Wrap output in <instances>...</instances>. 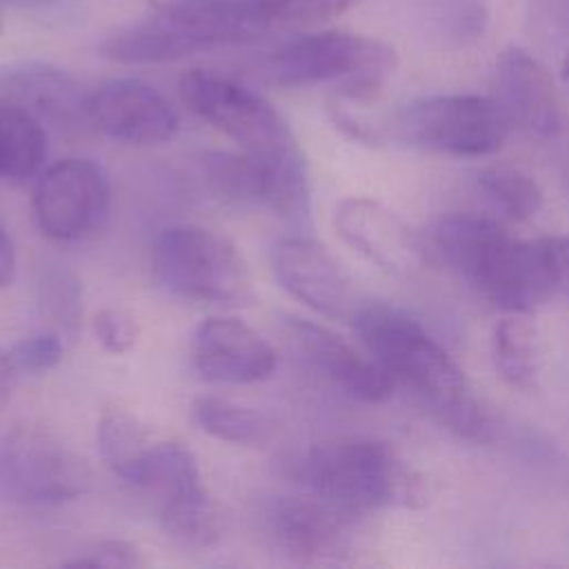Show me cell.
<instances>
[{"mask_svg": "<svg viewBox=\"0 0 569 569\" xmlns=\"http://www.w3.org/2000/svg\"><path fill=\"white\" fill-rule=\"evenodd\" d=\"M351 325L369 356L411 389L436 422L476 445L491 438V420L465 371L420 320L387 302H360Z\"/></svg>", "mask_w": 569, "mask_h": 569, "instance_id": "obj_1", "label": "cell"}, {"mask_svg": "<svg viewBox=\"0 0 569 569\" xmlns=\"http://www.w3.org/2000/svg\"><path fill=\"white\" fill-rule=\"evenodd\" d=\"M429 244L460 280L502 311L525 316L551 302L538 240H516L489 216H440Z\"/></svg>", "mask_w": 569, "mask_h": 569, "instance_id": "obj_2", "label": "cell"}, {"mask_svg": "<svg viewBox=\"0 0 569 569\" xmlns=\"http://www.w3.org/2000/svg\"><path fill=\"white\" fill-rule=\"evenodd\" d=\"M307 491L358 516L365 511L413 505L418 480L389 442L376 438H333L313 445L298 462Z\"/></svg>", "mask_w": 569, "mask_h": 569, "instance_id": "obj_3", "label": "cell"}, {"mask_svg": "<svg viewBox=\"0 0 569 569\" xmlns=\"http://www.w3.org/2000/svg\"><path fill=\"white\" fill-rule=\"evenodd\" d=\"M398 62L387 42L351 31H313L300 36L264 62V73L282 87L336 84L338 93L373 98Z\"/></svg>", "mask_w": 569, "mask_h": 569, "instance_id": "obj_4", "label": "cell"}, {"mask_svg": "<svg viewBox=\"0 0 569 569\" xmlns=\"http://www.w3.org/2000/svg\"><path fill=\"white\" fill-rule=\"evenodd\" d=\"M156 280L176 298L240 305L251 298V273L231 240L200 224H171L151 247Z\"/></svg>", "mask_w": 569, "mask_h": 569, "instance_id": "obj_5", "label": "cell"}, {"mask_svg": "<svg viewBox=\"0 0 569 569\" xmlns=\"http://www.w3.org/2000/svg\"><path fill=\"white\" fill-rule=\"evenodd\" d=\"M509 131L511 124L493 96H422L389 116V138L411 149L456 158L496 153Z\"/></svg>", "mask_w": 569, "mask_h": 569, "instance_id": "obj_6", "label": "cell"}, {"mask_svg": "<svg viewBox=\"0 0 569 569\" xmlns=\"http://www.w3.org/2000/svg\"><path fill=\"white\" fill-rule=\"evenodd\" d=\"M93 473L60 436L40 425H18L0 436V500L56 507L84 496Z\"/></svg>", "mask_w": 569, "mask_h": 569, "instance_id": "obj_7", "label": "cell"}, {"mask_svg": "<svg viewBox=\"0 0 569 569\" xmlns=\"http://www.w3.org/2000/svg\"><path fill=\"white\" fill-rule=\"evenodd\" d=\"M184 104L256 158L298 144L289 122L260 93L213 71L191 69L180 78Z\"/></svg>", "mask_w": 569, "mask_h": 569, "instance_id": "obj_8", "label": "cell"}, {"mask_svg": "<svg viewBox=\"0 0 569 569\" xmlns=\"http://www.w3.org/2000/svg\"><path fill=\"white\" fill-rule=\"evenodd\" d=\"M140 489L153 491L164 533L182 547L204 549L222 533L220 511L207 487L193 451L180 442H158L147 460Z\"/></svg>", "mask_w": 569, "mask_h": 569, "instance_id": "obj_9", "label": "cell"}, {"mask_svg": "<svg viewBox=\"0 0 569 569\" xmlns=\"http://www.w3.org/2000/svg\"><path fill=\"white\" fill-rule=\"evenodd\" d=\"M31 207L36 224L47 238L56 242L82 240L100 229L109 216V176L91 158L58 160L40 171Z\"/></svg>", "mask_w": 569, "mask_h": 569, "instance_id": "obj_10", "label": "cell"}, {"mask_svg": "<svg viewBox=\"0 0 569 569\" xmlns=\"http://www.w3.org/2000/svg\"><path fill=\"white\" fill-rule=\"evenodd\" d=\"M271 269L289 296L325 318L351 320L360 305L340 262L309 233L278 240L271 247Z\"/></svg>", "mask_w": 569, "mask_h": 569, "instance_id": "obj_11", "label": "cell"}, {"mask_svg": "<svg viewBox=\"0 0 569 569\" xmlns=\"http://www.w3.org/2000/svg\"><path fill=\"white\" fill-rule=\"evenodd\" d=\"M351 518L311 491L278 496L267 509V531L276 549L291 562H333L349 549Z\"/></svg>", "mask_w": 569, "mask_h": 569, "instance_id": "obj_12", "label": "cell"}, {"mask_svg": "<svg viewBox=\"0 0 569 569\" xmlns=\"http://www.w3.org/2000/svg\"><path fill=\"white\" fill-rule=\"evenodd\" d=\"M333 229L353 251L382 271L407 276L422 267L427 244L389 207L371 198H345L333 211Z\"/></svg>", "mask_w": 569, "mask_h": 569, "instance_id": "obj_13", "label": "cell"}, {"mask_svg": "<svg viewBox=\"0 0 569 569\" xmlns=\"http://www.w3.org/2000/svg\"><path fill=\"white\" fill-rule=\"evenodd\" d=\"M91 127L111 140L149 147L176 136L180 120L171 102L138 78H116L89 96Z\"/></svg>", "mask_w": 569, "mask_h": 569, "instance_id": "obj_14", "label": "cell"}, {"mask_svg": "<svg viewBox=\"0 0 569 569\" xmlns=\"http://www.w3.org/2000/svg\"><path fill=\"white\" fill-rule=\"evenodd\" d=\"M496 102L511 129L536 140H553L562 131V109L547 67L527 49L507 47L496 58Z\"/></svg>", "mask_w": 569, "mask_h": 569, "instance_id": "obj_15", "label": "cell"}, {"mask_svg": "<svg viewBox=\"0 0 569 569\" xmlns=\"http://www.w3.org/2000/svg\"><path fill=\"white\" fill-rule=\"evenodd\" d=\"M196 373L211 385H253L276 369V351L247 322L213 316L198 325L191 340Z\"/></svg>", "mask_w": 569, "mask_h": 569, "instance_id": "obj_16", "label": "cell"}, {"mask_svg": "<svg viewBox=\"0 0 569 569\" xmlns=\"http://www.w3.org/2000/svg\"><path fill=\"white\" fill-rule=\"evenodd\" d=\"M289 329L309 362L347 396L362 402H382L393 393V378L369 356L325 325L291 318Z\"/></svg>", "mask_w": 569, "mask_h": 569, "instance_id": "obj_17", "label": "cell"}, {"mask_svg": "<svg viewBox=\"0 0 569 569\" xmlns=\"http://www.w3.org/2000/svg\"><path fill=\"white\" fill-rule=\"evenodd\" d=\"M89 96L67 71L47 62H22L0 73V98L20 104L42 124L91 127Z\"/></svg>", "mask_w": 569, "mask_h": 569, "instance_id": "obj_18", "label": "cell"}, {"mask_svg": "<svg viewBox=\"0 0 569 569\" xmlns=\"http://www.w3.org/2000/svg\"><path fill=\"white\" fill-rule=\"evenodd\" d=\"M98 51L122 64H160L198 53L193 42L158 11L138 24L113 31L98 44Z\"/></svg>", "mask_w": 569, "mask_h": 569, "instance_id": "obj_19", "label": "cell"}, {"mask_svg": "<svg viewBox=\"0 0 569 569\" xmlns=\"http://www.w3.org/2000/svg\"><path fill=\"white\" fill-rule=\"evenodd\" d=\"M96 442L109 471L138 487L156 445L147 425L124 407H107L98 418Z\"/></svg>", "mask_w": 569, "mask_h": 569, "instance_id": "obj_20", "label": "cell"}, {"mask_svg": "<svg viewBox=\"0 0 569 569\" xmlns=\"http://www.w3.org/2000/svg\"><path fill=\"white\" fill-rule=\"evenodd\" d=\"M47 160L44 124L20 104L0 98V182L38 178Z\"/></svg>", "mask_w": 569, "mask_h": 569, "instance_id": "obj_21", "label": "cell"}, {"mask_svg": "<svg viewBox=\"0 0 569 569\" xmlns=\"http://www.w3.org/2000/svg\"><path fill=\"white\" fill-rule=\"evenodd\" d=\"M513 313L491 331V362L505 385L533 391L540 380V342L531 322Z\"/></svg>", "mask_w": 569, "mask_h": 569, "instance_id": "obj_22", "label": "cell"}, {"mask_svg": "<svg viewBox=\"0 0 569 569\" xmlns=\"http://www.w3.org/2000/svg\"><path fill=\"white\" fill-rule=\"evenodd\" d=\"M191 416L204 433L231 445L262 447L273 436V422L269 416L222 396H196L191 402Z\"/></svg>", "mask_w": 569, "mask_h": 569, "instance_id": "obj_23", "label": "cell"}, {"mask_svg": "<svg viewBox=\"0 0 569 569\" xmlns=\"http://www.w3.org/2000/svg\"><path fill=\"white\" fill-rule=\"evenodd\" d=\"M473 182L482 200L500 218L511 222H527L542 209L545 193L538 180L525 169L511 164H489L476 173Z\"/></svg>", "mask_w": 569, "mask_h": 569, "instance_id": "obj_24", "label": "cell"}, {"mask_svg": "<svg viewBox=\"0 0 569 569\" xmlns=\"http://www.w3.org/2000/svg\"><path fill=\"white\" fill-rule=\"evenodd\" d=\"M207 189L231 207H262L264 184L256 158L249 153L207 151L200 160Z\"/></svg>", "mask_w": 569, "mask_h": 569, "instance_id": "obj_25", "label": "cell"}, {"mask_svg": "<svg viewBox=\"0 0 569 569\" xmlns=\"http://www.w3.org/2000/svg\"><path fill=\"white\" fill-rule=\"evenodd\" d=\"M427 33L447 47H469L489 24L485 0H427L420 9Z\"/></svg>", "mask_w": 569, "mask_h": 569, "instance_id": "obj_26", "label": "cell"}, {"mask_svg": "<svg viewBox=\"0 0 569 569\" xmlns=\"http://www.w3.org/2000/svg\"><path fill=\"white\" fill-rule=\"evenodd\" d=\"M38 305L49 329L64 340H73L82 318V284L76 273L62 264H49L40 273Z\"/></svg>", "mask_w": 569, "mask_h": 569, "instance_id": "obj_27", "label": "cell"}, {"mask_svg": "<svg viewBox=\"0 0 569 569\" xmlns=\"http://www.w3.org/2000/svg\"><path fill=\"white\" fill-rule=\"evenodd\" d=\"M273 27L307 29L327 24L362 0H267Z\"/></svg>", "mask_w": 569, "mask_h": 569, "instance_id": "obj_28", "label": "cell"}, {"mask_svg": "<svg viewBox=\"0 0 569 569\" xmlns=\"http://www.w3.org/2000/svg\"><path fill=\"white\" fill-rule=\"evenodd\" d=\"M62 353H64V338L53 329L27 336L9 349L13 365L31 373L53 369L62 360Z\"/></svg>", "mask_w": 569, "mask_h": 569, "instance_id": "obj_29", "label": "cell"}, {"mask_svg": "<svg viewBox=\"0 0 569 569\" xmlns=\"http://www.w3.org/2000/svg\"><path fill=\"white\" fill-rule=\"evenodd\" d=\"M64 565L67 567L138 569V567H144L147 560L142 558V551L133 542L120 540V538H109V540H100L98 545L84 549V553H80L73 560H67Z\"/></svg>", "mask_w": 569, "mask_h": 569, "instance_id": "obj_30", "label": "cell"}, {"mask_svg": "<svg viewBox=\"0 0 569 569\" xmlns=\"http://www.w3.org/2000/svg\"><path fill=\"white\" fill-rule=\"evenodd\" d=\"M96 340L111 353H127L138 338L136 318L122 309H100L91 322Z\"/></svg>", "mask_w": 569, "mask_h": 569, "instance_id": "obj_31", "label": "cell"}, {"mask_svg": "<svg viewBox=\"0 0 569 569\" xmlns=\"http://www.w3.org/2000/svg\"><path fill=\"white\" fill-rule=\"evenodd\" d=\"M551 300L569 305V233L538 238Z\"/></svg>", "mask_w": 569, "mask_h": 569, "instance_id": "obj_32", "label": "cell"}, {"mask_svg": "<svg viewBox=\"0 0 569 569\" xmlns=\"http://www.w3.org/2000/svg\"><path fill=\"white\" fill-rule=\"evenodd\" d=\"M13 276H16V249L7 229L0 222V289L9 287Z\"/></svg>", "mask_w": 569, "mask_h": 569, "instance_id": "obj_33", "label": "cell"}, {"mask_svg": "<svg viewBox=\"0 0 569 569\" xmlns=\"http://www.w3.org/2000/svg\"><path fill=\"white\" fill-rule=\"evenodd\" d=\"M16 371H18V367L13 365L9 351H0V413H2L4 405L11 398L13 382H16Z\"/></svg>", "mask_w": 569, "mask_h": 569, "instance_id": "obj_34", "label": "cell"}, {"mask_svg": "<svg viewBox=\"0 0 569 569\" xmlns=\"http://www.w3.org/2000/svg\"><path fill=\"white\" fill-rule=\"evenodd\" d=\"M560 80H562L565 89L569 91V47H567V51H565V56H562V64H560Z\"/></svg>", "mask_w": 569, "mask_h": 569, "instance_id": "obj_35", "label": "cell"}, {"mask_svg": "<svg viewBox=\"0 0 569 569\" xmlns=\"http://www.w3.org/2000/svg\"><path fill=\"white\" fill-rule=\"evenodd\" d=\"M9 4H42V2H51V0H2Z\"/></svg>", "mask_w": 569, "mask_h": 569, "instance_id": "obj_36", "label": "cell"}, {"mask_svg": "<svg viewBox=\"0 0 569 569\" xmlns=\"http://www.w3.org/2000/svg\"><path fill=\"white\" fill-rule=\"evenodd\" d=\"M556 2H562V4H569V0H556Z\"/></svg>", "mask_w": 569, "mask_h": 569, "instance_id": "obj_37", "label": "cell"}, {"mask_svg": "<svg viewBox=\"0 0 569 569\" xmlns=\"http://www.w3.org/2000/svg\"><path fill=\"white\" fill-rule=\"evenodd\" d=\"M0 33H2V16H0Z\"/></svg>", "mask_w": 569, "mask_h": 569, "instance_id": "obj_38", "label": "cell"}]
</instances>
